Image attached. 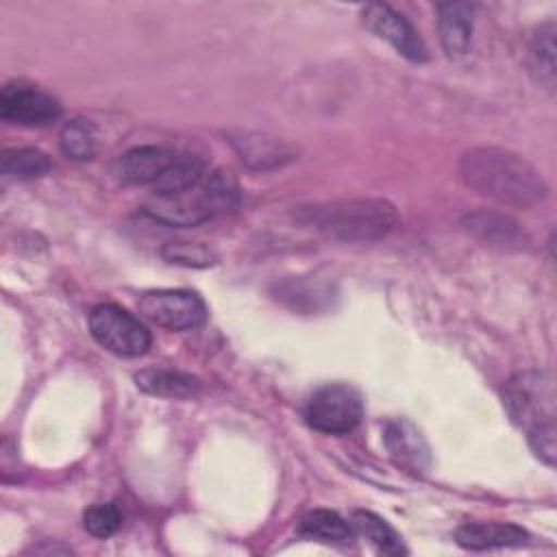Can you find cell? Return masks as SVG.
I'll return each instance as SVG.
<instances>
[{
    "instance_id": "1",
    "label": "cell",
    "mask_w": 557,
    "mask_h": 557,
    "mask_svg": "<svg viewBox=\"0 0 557 557\" xmlns=\"http://www.w3.org/2000/svg\"><path fill=\"white\" fill-rule=\"evenodd\" d=\"M459 174L470 189L505 207L531 209L546 198V183L540 172L505 148L468 150L459 161Z\"/></svg>"
},
{
    "instance_id": "2",
    "label": "cell",
    "mask_w": 557,
    "mask_h": 557,
    "mask_svg": "<svg viewBox=\"0 0 557 557\" xmlns=\"http://www.w3.org/2000/svg\"><path fill=\"white\" fill-rule=\"evenodd\" d=\"M298 218L331 239L372 242L389 235L400 218L392 202L381 198H344L298 211Z\"/></svg>"
},
{
    "instance_id": "3",
    "label": "cell",
    "mask_w": 557,
    "mask_h": 557,
    "mask_svg": "<svg viewBox=\"0 0 557 557\" xmlns=\"http://www.w3.org/2000/svg\"><path fill=\"white\" fill-rule=\"evenodd\" d=\"M237 205L235 183L218 170H209L200 183L178 194H152L144 213L168 226H196Z\"/></svg>"
},
{
    "instance_id": "4",
    "label": "cell",
    "mask_w": 557,
    "mask_h": 557,
    "mask_svg": "<svg viewBox=\"0 0 557 557\" xmlns=\"http://www.w3.org/2000/svg\"><path fill=\"white\" fill-rule=\"evenodd\" d=\"M503 405L509 420L524 433L555 424L553 379L537 370L513 374L503 387Z\"/></svg>"
},
{
    "instance_id": "5",
    "label": "cell",
    "mask_w": 557,
    "mask_h": 557,
    "mask_svg": "<svg viewBox=\"0 0 557 557\" xmlns=\"http://www.w3.org/2000/svg\"><path fill=\"white\" fill-rule=\"evenodd\" d=\"M363 418L361 394L342 383H331L311 394L305 405V420L311 429L326 435L350 433Z\"/></svg>"
},
{
    "instance_id": "6",
    "label": "cell",
    "mask_w": 557,
    "mask_h": 557,
    "mask_svg": "<svg viewBox=\"0 0 557 557\" xmlns=\"http://www.w3.org/2000/svg\"><path fill=\"white\" fill-rule=\"evenodd\" d=\"M89 331L102 348L120 357H139L152 344L150 331L117 305L94 307L89 313Z\"/></svg>"
},
{
    "instance_id": "7",
    "label": "cell",
    "mask_w": 557,
    "mask_h": 557,
    "mask_svg": "<svg viewBox=\"0 0 557 557\" xmlns=\"http://www.w3.org/2000/svg\"><path fill=\"white\" fill-rule=\"evenodd\" d=\"M139 313L157 326L170 331H189L207 320V307L187 289H154L139 298Z\"/></svg>"
},
{
    "instance_id": "8",
    "label": "cell",
    "mask_w": 557,
    "mask_h": 557,
    "mask_svg": "<svg viewBox=\"0 0 557 557\" xmlns=\"http://www.w3.org/2000/svg\"><path fill=\"white\" fill-rule=\"evenodd\" d=\"M0 115L20 126H46L61 115V104L48 91L15 81L0 91Z\"/></svg>"
},
{
    "instance_id": "9",
    "label": "cell",
    "mask_w": 557,
    "mask_h": 557,
    "mask_svg": "<svg viewBox=\"0 0 557 557\" xmlns=\"http://www.w3.org/2000/svg\"><path fill=\"white\" fill-rule=\"evenodd\" d=\"M361 17L368 30H372L376 37L385 39L389 46L396 48L405 59L413 63H424L429 59V50L416 28L396 13L389 4L372 2L361 9Z\"/></svg>"
},
{
    "instance_id": "10",
    "label": "cell",
    "mask_w": 557,
    "mask_h": 557,
    "mask_svg": "<svg viewBox=\"0 0 557 557\" xmlns=\"http://www.w3.org/2000/svg\"><path fill=\"white\" fill-rule=\"evenodd\" d=\"M383 442L392 459L409 472H426L431 466V453L422 433L405 418L389 420L383 431Z\"/></svg>"
},
{
    "instance_id": "11",
    "label": "cell",
    "mask_w": 557,
    "mask_h": 557,
    "mask_svg": "<svg viewBox=\"0 0 557 557\" xmlns=\"http://www.w3.org/2000/svg\"><path fill=\"white\" fill-rule=\"evenodd\" d=\"M463 228L474 235L476 239L496 246V248H522L527 244V235L520 228V224L516 220H511L505 213L498 211H472L461 220Z\"/></svg>"
},
{
    "instance_id": "12",
    "label": "cell",
    "mask_w": 557,
    "mask_h": 557,
    "mask_svg": "<svg viewBox=\"0 0 557 557\" xmlns=\"http://www.w3.org/2000/svg\"><path fill=\"white\" fill-rule=\"evenodd\" d=\"M231 144L239 159L255 170L281 168L296 159V150L287 141L263 133H237L231 137Z\"/></svg>"
},
{
    "instance_id": "13",
    "label": "cell",
    "mask_w": 557,
    "mask_h": 557,
    "mask_svg": "<svg viewBox=\"0 0 557 557\" xmlns=\"http://www.w3.org/2000/svg\"><path fill=\"white\" fill-rule=\"evenodd\" d=\"M176 154L159 146H137L117 161V176L128 185H152L174 161Z\"/></svg>"
},
{
    "instance_id": "14",
    "label": "cell",
    "mask_w": 557,
    "mask_h": 557,
    "mask_svg": "<svg viewBox=\"0 0 557 557\" xmlns=\"http://www.w3.org/2000/svg\"><path fill=\"white\" fill-rule=\"evenodd\" d=\"M455 540L463 548L485 550V548L527 544L529 533L511 522H468L457 529Z\"/></svg>"
},
{
    "instance_id": "15",
    "label": "cell",
    "mask_w": 557,
    "mask_h": 557,
    "mask_svg": "<svg viewBox=\"0 0 557 557\" xmlns=\"http://www.w3.org/2000/svg\"><path fill=\"white\" fill-rule=\"evenodd\" d=\"M472 4L444 2L437 4L440 41L448 57H461L468 52L472 39Z\"/></svg>"
},
{
    "instance_id": "16",
    "label": "cell",
    "mask_w": 557,
    "mask_h": 557,
    "mask_svg": "<svg viewBox=\"0 0 557 557\" xmlns=\"http://www.w3.org/2000/svg\"><path fill=\"white\" fill-rule=\"evenodd\" d=\"M135 383L141 392L161 398H194L200 394V381L187 372L168 368H146L139 370Z\"/></svg>"
},
{
    "instance_id": "17",
    "label": "cell",
    "mask_w": 557,
    "mask_h": 557,
    "mask_svg": "<svg viewBox=\"0 0 557 557\" xmlns=\"http://www.w3.org/2000/svg\"><path fill=\"white\" fill-rule=\"evenodd\" d=\"M529 67L548 91L555 89V22L542 24L529 44Z\"/></svg>"
},
{
    "instance_id": "18",
    "label": "cell",
    "mask_w": 557,
    "mask_h": 557,
    "mask_svg": "<svg viewBox=\"0 0 557 557\" xmlns=\"http://www.w3.org/2000/svg\"><path fill=\"white\" fill-rule=\"evenodd\" d=\"M352 529L366 537L379 553L383 555H405L407 548L403 544V537L376 513L359 509L352 513Z\"/></svg>"
},
{
    "instance_id": "19",
    "label": "cell",
    "mask_w": 557,
    "mask_h": 557,
    "mask_svg": "<svg viewBox=\"0 0 557 557\" xmlns=\"http://www.w3.org/2000/svg\"><path fill=\"white\" fill-rule=\"evenodd\" d=\"M207 172H209L207 163L196 157H189V154L174 157V161L168 165V170L152 183V191L154 194L185 191V189L194 187L196 183H200Z\"/></svg>"
},
{
    "instance_id": "20",
    "label": "cell",
    "mask_w": 557,
    "mask_h": 557,
    "mask_svg": "<svg viewBox=\"0 0 557 557\" xmlns=\"http://www.w3.org/2000/svg\"><path fill=\"white\" fill-rule=\"evenodd\" d=\"M300 533L329 544H346L352 540V524L331 509H313L302 516Z\"/></svg>"
},
{
    "instance_id": "21",
    "label": "cell",
    "mask_w": 557,
    "mask_h": 557,
    "mask_svg": "<svg viewBox=\"0 0 557 557\" xmlns=\"http://www.w3.org/2000/svg\"><path fill=\"white\" fill-rule=\"evenodd\" d=\"M52 168L46 152L37 148H15L2 154V174L15 181H30L48 174Z\"/></svg>"
},
{
    "instance_id": "22",
    "label": "cell",
    "mask_w": 557,
    "mask_h": 557,
    "mask_svg": "<svg viewBox=\"0 0 557 557\" xmlns=\"http://www.w3.org/2000/svg\"><path fill=\"white\" fill-rule=\"evenodd\" d=\"M59 146L74 161H89L96 154V128L87 120H70L59 133Z\"/></svg>"
},
{
    "instance_id": "23",
    "label": "cell",
    "mask_w": 557,
    "mask_h": 557,
    "mask_svg": "<svg viewBox=\"0 0 557 557\" xmlns=\"http://www.w3.org/2000/svg\"><path fill=\"white\" fill-rule=\"evenodd\" d=\"M331 292L318 283L305 281V278H289L276 285V298L283 300L285 305L294 309H305V311H315L322 307L324 300H329Z\"/></svg>"
},
{
    "instance_id": "24",
    "label": "cell",
    "mask_w": 557,
    "mask_h": 557,
    "mask_svg": "<svg viewBox=\"0 0 557 557\" xmlns=\"http://www.w3.org/2000/svg\"><path fill=\"white\" fill-rule=\"evenodd\" d=\"M161 257L170 263L187 268H209L218 261L215 252L198 242H168L161 248Z\"/></svg>"
},
{
    "instance_id": "25",
    "label": "cell",
    "mask_w": 557,
    "mask_h": 557,
    "mask_svg": "<svg viewBox=\"0 0 557 557\" xmlns=\"http://www.w3.org/2000/svg\"><path fill=\"white\" fill-rule=\"evenodd\" d=\"M83 524L94 537H111L122 527V511L115 503H96L83 513Z\"/></svg>"
}]
</instances>
